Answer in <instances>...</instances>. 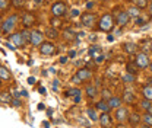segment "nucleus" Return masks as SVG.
I'll return each mask as SVG.
<instances>
[{"label":"nucleus","instance_id":"f257e3e1","mask_svg":"<svg viewBox=\"0 0 152 128\" xmlns=\"http://www.w3.org/2000/svg\"><path fill=\"white\" fill-rule=\"evenodd\" d=\"M99 26V31H104V32H110L111 29L114 28V19H113V16L111 15H104L102 18L99 19V23H98Z\"/></svg>","mask_w":152,"mask_h":128},{"label":"nucleus","instance_id":"f03ea898","mask_svg":"<svg viewBox=\"0 0 152 128\" xmlns=\"http://www.w3.org/2000/svg\"><path fill=\"white\" fill-rule=\"evenodd\" d=\"M89 79H92V72L88 70V69H80V70L76 72V74L72 79V82L73 83H82V82H86Z\"/></svg>","mask_w":152,"mask_h":128},{"label":"nucleus","instance_id":"7ed1b4c3","mask_svg":"<svg viewBox=\"0 0 152 128\" xmlns=\"http://www.w3.org/2000/svg\"><path fill=\"white\" fill-rule=\"evenodd\" d=\"M16 22H18V16L16 15H10L9 18H6L3 20V23H1V32L3 34H10V31L15 28Z\"/></svg>","mask_w":152,"mask_h":128},{"label":"nucleus","instance_id":"20e7f679","mask_svg":"<svg viewBox=\"0 0 152 128\" xmlns=\"http://www.w3.org/2000/svg\"><path fill=\"white\" fill-rule=\"evenodd\" d=\"M134 63L139 69H146L149 67V57L146 53H137L134 57Z\"/></svg>","mask_w":152,"mask_h":128},{"label":"nucleus","instance_id":"39448f33","mask_svg":"<svg viewBox=\"0 0 152 128\" xmlns=\"http://www.w3.org/2000/svg\"><path fill=\"white\" fill-rule=\"evenodd\" d=\"M51 13L54 16H64L66 15V4L63 1H56L53 6H51Z\"/></svg>","mask_w":152,"mask_h":128},{"label":"nucleus","instance_id":"423d86ee","mask_svg":"<svg viewBox=\"0 0 152 128\" xmlns=\"http://www.w3.org/2000/svg\"><path fill=\"white\" fill-rule=\"evenodd\" d=\"M129 111L127 108H124V106H120V108H117L115 109V121L117 122H124V121H129Z\"/></svg>","mask_w":152,"mask_h":128},{"label":"nucleus","instance_id":"0eeeda50","mask_svg":"<svg viewBox=\"0 0 152 128\" xmlns=\"http://www.w3.org/2000/svg\"><path fill=\"white\" fill-rule=\"evenodd\" d=\"M39 53L42 55H53L56 53V47H54V44H51V42H42L41 45H39Z\"/></svg>","mask_w":152,"mask_h":128},{"label":"nucleus","instance_id":"6e6552de","mask_svg":"<svg viewBox=\"0 0 152 128\" xmlns=\"http://www.w3.org/2000/svg\"><path fill=\"white\" fill-rule=\"evenodd\" d=\"M95 20H96V15L95 13H83L82 16H80V22H82V25L83 26H92L95 25Z\"/></svg>","mask_w":152,"mask_h":128},{"label":"nucleus","instance_id":"1a4fd4ad","mask_svg":"<svg viewBox=\"0 0 152 128\" xmlns=\"http://www.w3.org/2000/svg\"><path fill=\"white\" fill-rule=\"evenodd\" d=\"M44 42V34L39 32V31H31V44L39 47L41 44Z\"/></svg>","mask_w":152,"mask_h":128},{"label":"nucleus","instance_id":"9d476101","mask_svg":"<svg viewBox=\"0 0 152 128\" xmlns=\"http://www.w3.org/2000/svg\"><path fill=\"white\" fill-rule=\"evenodd\" d=\"M129 19H130V15L127 13V10L126 12H120V13L115 15V23L118 26H124V25L129 23Z\"/></svg>","mask_w":152,"mask_h":128},{"label":"nucleus","instance_id":"9b49d317","mask_svg":"<svg viewBox=\"0 0 152 128\" xmlns=\"http://www.w3.org/2000/svg\"><path fill=\"white\" fill-rule=\"evenodd\" d=\"M137 48H139V47H137V44H134V42H126V44H123V51L129 55L137 54Z\"/></svg>","mask_w":152,"mask_h":128},{"label":"nucleus","instance_id":"f8f14e48","mask_svg":"<svg viewBox=\"0 0 152 128\" xmlns=\"http://www.w3.org/2000/svg\"><path fill=\"white\" fill-rule=\"evenodd\" d=\"M22 23H23V26H25V28H31V26L35 23V18H34V15H31V13H25V15L22 16Z\"/></svg>","mask_w":152,"mask_h":128},{"label":"nucleus","instance_id":"ddd939ff","mask_svg":"<svg viewBox=\"0 0 152 128\" xmlns=\"http://www.w3.org/2000/svg\"><path fill=\"white\" fill-rule=\"evenodd\" d=\"M10 39L13 41V44L18 47V48H20V47H23V44H25V38H23V35L20 34V32H18V34H13V35H10Z\"/></svg>","mask_w":152,"mask_h":128},{"label":"nucleus","instance_id":"4468645a","mask_svg":"<svg viewBox=\"0 0 152 128\" xmlns=\"http://www.w3.org/2000/svg\"><path fill=\"white\" fill-rule=\"evenodd\" d=\"M0 79H1L3 82H6V80H10V79H12V73H10V70H9L7 67H4V66H1V67H0Z\"/></svg>","mask_w":152,"mask_h":128},{"label":"nucleus","instance_id":"2eb2a0df","mask_svg":"<svg viewBox=\"0 0 152 128\" xmlns=\"http://www.w3.org/2000/svg\"><path fill=\"white\" fill-rule=\"evenodd\" d=\"M121 103H123V99L121 98H118V96H111L110 99H108V105L111 106V108H120L121 106Z\"/></svg>","mask_w":152,"mask_h":128},{"label":"nucleus","instance_id":"dca6fc26","mask_svg":"<svg viewBox=\"0 0 152 128\" xmlns=\"http://www.w3.org/2000/svg\"><path fill=\"white\" fill-rule=\"evenodd\" d=\"M95 108H96L98 111H101V112H108V111L111 109V106L108 105V101H105V99L99 101V102L95 105Z\"/></svg>","mask_w":152,"mask_h":128},{"label":"nucleus","instance_id":"f3484780","mask_svg":"<svg viewBox=\"0 0 152 128\" xmlns=\"http://www.w3.org/2000/svg\"><path fill=\"white\" fill-rule=\"evenodd\" d=\"M98 121H99V124H101L102 127H107V125L111 124V116L108 115V112H102Z\"/></svg>","mask_w":152,"mask_h":128},{"label":"nucleus","instance_id":"a211bd4d","mask_svg":"<svg viewBox=\"0 0 152 128\" xmlns=\"http://www.w3.org/2000/svg\"><path fill=\"white\" fill-rule=\"evenodd\" d=\"M121 80H123V83H134V80H136V74L129 73V72H127V73L123 74Z\"/></svg>","mask_w":152,"mask_h":128},{"label":"nucleus","instance_id":"6ab92c4d","mask_svg":"<svg viewBox=\"0 0 152 128\" xmlns=\"http://www.w3.org/2000/svg\"><path fill=\"white\" fill-rule=\"evenodd\" d=\"M96 108L95 109H92V108H89V109L86 111V114H88V118L92 121V122H95V121H98L99 119V116H98V114H96Z\"/></svg>","mask_w":152,"mask_h":128},{"label":"nucleus","instance_id":"aec40b11","mask_svg":"<svg viewBox=\"0 0 152 128\" xmlns=\"http://www.w3.org/2000/svg\"><path fill=\"white\" fill-rule=\"evenodd\" d=\"M45 37L50 38V39H56V38L58 37L57 28H50V29H45Z\"/></svg>","mask_w":152,"mask_h":128},{"label":"nucleus","instance_id":"412c9836","mask_svg":"<svg viewBox=\"0 0 152 128\" xmlns=\"http://www.w3.org/2000/svg\"><path fill=\"white\" fill-rule=\"evenodd\" d=\"M140 105H142V108L146 111V112L152 114V101H149V99H145V98H143V101L140 102Z\"/></svg>","mask_w":152,"mask_h":128},{"label":"nucleus","instance_id":"4be33fe9","mask_svg":"<svg viewBox=\"0 0 152 128\" xmlns=\"http://www.w3.org/2000/svg\"><path fill=\"white\" fill-rule=\"evenodd\" d=\"M142 95H143L145 99L152 101V86H145V88L142 89Z\"/></svg>","mask_w":152,"mask_h":128},{"label":"nucleus","instance_id":"5701e85b","mask_svg":"<svg viewBox=\"0 0 152 128\" xmlns=\"http://www.w3.org/2000/svg\"><path fill=\"white\" fill-rule=\"evenodd\" d=\"M140 121H142V118H140L137 114H132V115H129V122H130V125H137Z\"/></svg>","mask_w":152,"mask_h":128},{"label":"nucleus","instance_id":"b1692460","mask_svg":"<svg viewBox=\"0 0 152 128\" xmlns=\"http://www.w3.org/2000/svg\"><path fill=\"white\" fill-rule=\"evenodd\" d=\"M142 122H143V125H146V127H152V114L146 112V114L143 115V118H142Z\"/></svg>","mask_w":152,"mask_h":128},{"label":"nucleus","instance_id":"393cba45","mask_svg":"<svg viewBox=\"0 0 152 128\" xmlns=\"http://www.w3.org/2000/svg\"><path fill=\"white\" fill-rule=\"evenodd\" d=\"M127 13L133 16V18H137V16H140V9L137 7V6H133V7H129L127 9Z\"/></svg>","mask_w":152,"mask_h":128},{"label":"nucleus","instance_id":"a878e982","mask_svg":"<svg viewBox=\"0 0 152 128\" xmlns=\"http://www.w3.org/2000/svg\"><path fill=\"white\" fill-rule=\"evenodd\" d=\"M134 99H136V98H134V95H133L132 92H124V96H123V101H124V102H127V103H133V102H134Z\"/></svg>","mask_w":152,"mask_h":128},{"label":"nucleus","instance_id":"bb28decb","mask_svg":"<svg viewBox=\"0 0 152 128\" xmlns=\"http://www.w3.org/2000/svg\"><path fill=\"white\" fill-rule=\"evenodd\" d=\"M126 70H127L129 73L136 74V73H137V70H139V67H137V66H136V63L133 61V63H127V67H126Z\"/></svg>","mask_w":152,"mask_h":128},{"label":"nucleus","instance_id":"cd10ccee","mask_svg":"<svg viewBox=\"0 0 152 128\" xmlns=\"http://www.w3.org/2000/svg\"><path fill=\"white\" fill-rule=\"evenodd\" d=\"M134 6H137L139 9H145L148 7V0H133Z\"/></svg>","mask_w":152,"mask_h":128},{"label":"nucleus","instance_id":"c85d7f7f","mask_svg":"<svg viewBox=\"0 0 152 128\" xmlns=\"http://www.w3.org/2000/svg\"><path fill=\"white\" fill-rule=\"evenodd\" d=\"M96 93H98V92H96V88H95V86H88V88H86V95H88L89 98H95Z\"/></svg>","mask_w":152,"mask_h":128},{"label":"nucleus","instance_id":"c756f323","mask_svg":"<svg viewBox=\"0 0 152 128\" xmlns=\"http://www.w3.org/2000/svg\"><path fill=\"white\" fill-rule=\"evenodd\" d=\"M1 102H3V103H10V102H12V96H10V93L3 92V93H1Z\"/></svg>","mask_w":152,"mask_h":128},{"label":"nucleus","instance_id":"7c9ffc66","mask_svg":"<svg viewBox=\"0 0 152 128\" xmlns=\"http://www.w3.org/2000/svg\"><path fill=\"white\" fill-rule=\"evenodd\" d=\"M101 54V50H99V47H96V45H92L91 48H89V55H92V57H96V55Z\"/></svg>","mask_w":152,"mask_h":128},{"label":"nucleus","instance_id":"2f4dec72","mask_svg":"<svg viewBox=\"0 0 152 128\" xmlns=\"http://www.w3.org/2000/svg\"><path fill=\"white\" fill-rule=\"evenodd\" d=\"M77 95H80V90L79 89H76V88H72V89H69V90L66 92V96H72V98H75Z\"/></svg>","mask_w":152,"mask_h":128},{"label":"nucleus","instance_id":"473e14b6","mask_svg":"<svg viewBox=\"0 0 152 128\" xmlns=\"http://www.w3.org/2000/svg\"><path fill=\"white\" fill-rule=\"evenodd\" d=\"M50 23H51L53 28H60V26H61V20L58 19V16H54V18L50 20Z\"/></svg>","mask_w":152,"mask_h":128},{"label":"nucleus","instance_id":"72a5a7b5","mask_svg":"<svg viewBox=\"0 0 152 128\" xmlns=\"http://www.w3.org/2000/svg\"><path fill=\"white\" fill-rule=\"evenodd\" d=\"M9 4H10V0H0V9H1V12H6V9H7Z\"/></svg>","mask_w":152,"mask_h":128},{"label":"nucleus","instance_id":"f704fd0d","mask_svg":"<svg viewBox=\"0 0 152 128\" xmlns=\"http://www.w3.org/2000/svg\"><path fill=\"white\" fill-rule=\"evenodd\" d=\"M23 3H25V0H12V4H13V7H16V9H20V7L23 6Z\"/></svg>","mask_w":152,"mask_h":128},{"label":"nucleus","instance_id":"c9c22d12","mask_svg":"<svg viewBox=\"0 0 152 128\" xmlns=\"http://www.w3.org/2000/svg\"><path fill=\"white\" fill-rule=\"evenodd\" d=\"M20 34H22L23 38H25V42H31V32H28V31L25 29V31H22Z\"/></svg>","mask_w":152,"mask_h":128},{"label":"nucleus","instance_id":"e433bc0d","mask_svg":"<svg viewBox=\"0 0 152 128\" xmlns=\"http://www.w3.org/2000/svg\"><path fill=\"white\" fill-rule=\"evenodd\" d=\"M110 98H111L110 90H108V89H104V90H102V99H107V101H108Z\"/></svg>","mask_w":152,"mask_h":128},{"label":"nucleus","instance_id":"4c0bfd02","mask_svg":"<svg viewBox=\"0 0 152 128\" xmlns=\"http://www.w3.org/2000/svg\"><path fill=\"white\" fill-rule=\"evenodd\" d=\"M104 60H105V57H104V55H102V54H99V55H96V57H95V63H96V64H99V63H102Z\"/></svg>","mask_w":152,"mask_h":128},{"label":"nucleus","instance_id":"58836bf2","mask_svg":"<svg viewBox=\"0 0 152 128\" xmlns=\"http://www.w3.org/2000/svg\"><path fill=\"white\" fill-rule=\"evenodd\" d=\"M64 38L66 39H72L73 38V32L72 31H64Z\"/></svg>","mask_w":152,"mask_h":128},{"label":"nucleus","instance_id":"ea45409f","mask_svg":"<svg viewBox=\"0 0 152 128\" xmlns=\"http://www.w3.org/2000/svg\"><path fill=\"white\" fill-rule=\"evenodd\" d=\"M10 103H12L13 106H19V105H20V102H19L18 99H12V102H10Z\"/></svg>","mask_w":152,"mask_h":128},{"label":"nucleus","instance_id":"a19ab883","mask_svg":"<svg viewBox=\"0 0 152 128\" xmlns=\"http://www.w3.org/2000/svg\"><path fill=\"white\" fill-rule=\"evenodd\" d=\"M142 23H143V19H142V18H139V16H137V18H136V25H139V26H140Z\"/></svg>","mask_w":152,"mask_h":128},{"label":"nucleus","instance_id":"79ce46f5","mask_svg":"<svg viewBox=\"0 0 152 128\" xmlns=\"http://www.w3.org/2000/svg\"><path fill=\"white\" fill-rule=\"evenodd\" d=\"M70 15H72V16H73V18H75V16H77V15H79V10H77V9H73V10H72V13H70Z\"/></svg>","mask_w":152,"mask_h":128},{"label":"nucleus","instance_id":"37998d69","mask_svg":"<svg viewBox=\"0 0 152 128\" xmlns=\"http://www.w3.org/2000/svg\"><path fill=\"white\" fill-rule=\"evenodd\" d=\"M57 88H58V80H54V82H53V89L57 90Z\"/></svg>","mask_w":152,"mask_h":128},{"label":"nucleus","instance_id":"c03bdc74","mask_svg":"<svg viewBox=\"0 0 152 128\" xmlns=\"http://www.w3.org/2000/svg\"><path fill=\"white\" fill-rule=\"evenodd\" d=\"M28 83H29V85H34V83H35V79H34V77H29V79H28Z\"/></svg>","mask_w":152,"mask_h":128},{"label":"nucleus","instance_id":"a18cd8bd","mask_svg":"<svg viewBox=\"0 0 152 128\" xmlns=\"http://www.w3.org/2000/svg\"><path fill=\"white\" fill-rule=\"evenodd\" d=\"M66 61H67V58H66V57H61V58H60V63H61V64H64Z\"/></svg>","mask_w":152,"mask_h":128},{"label":"nucleus","instance_id":"49530a36","mask_svg":"<svg viewBox=\"0 0 152 128\" xmlns=\"http://www.w3.org/2000/svg\"><path fill=\"white\" fill-rule=\"evenodd\" d=\"M75 55H76V51H70V53H69V57H70V58H73Z\"/></svg>","mask_w":152,"mask_h":128},{"label":"nucleus","instance_id":"de8ad7c7","mask_svg":"<svg viewBox=\"0 0 152 128\" xmlns=\"http://www.w3.org/2000/svg\"><path fill=\"white\" fill-rule=\"evenodd\" d=\"M75 102H76V103H77V102H80V95L75 96Z\"/></svg>","mask_w":152,"mask_h":128},{"label":"nucleus","instance_id":"09e8293b","mask_svg":"<svg viewBox=\"0 0 152 128\" xmlns=\"http://www.w3.org/2000/svg\"><path fill=\"white\" fill-rule=\"evenodd\" d=\"M20 95H22V96H25V98L28 96V93H26V90H20Z\"/></svg>","mask_w":152,"mask_h":128},{"label":"nucleus","instance_id":"8fccbe9b","mask_svg":"<svg viewBox=\"0 0 152 128\" xmlns=\"http://www.w3.org/2000/svg\"><path fill=\"white\" fill-rule=\"evenodd\" d=\"M107 39H108L110 42H113V41H114V37H113V35H108V38H107Z\"/></svg>","mask_w":152,"mask_h":128},{"label":"nucleus","instance_id":"3c124183","mask_svg":"<svg viewBox=\"0 0 152 128\" xmlns=\"http://www.w3.org/2000/svg\"><path fill=\"white\" fill-rule=\"evenodd\" d=\"M38 109L42 111V109H44V105H42V103H39V105H38Z\"/></svg>","mask_w":152,"mask_h":128},{"label":"nucleus","instance_id":"603ef678","mask_svg":"<svg viewBox=\"0 0 152 128\" xmlns=\"http://www.w3.org/2000/svg\"><path fill=\"white\" fill-rule=\"evenodd\" d=\"M149 13H151V16H152V0H151V4H149Z\"/></svg>","mask_w":152,"mask_h":128},{"label":"nucleus","instance_id":"864d4df0","mask_svg":"<svg viewBox=\"0 0 152 128\" xmlns=\"http://www.w3.org/2000/svg\"><path fill=\"white\" fill-rule=\"evenodd\" d=\"M89 39H91V41H95V39H96V37H95V35H91V37H89Z\"/></svg>","mask_w":152,"mask_h":128},{"label":"nucleus","instance_id":"5fc2aeb1","mask_svg":"<svg viewBox=\"0 0 152 128\" xmlns=\"http://www.w3.org/2000/svg\"><path fill=\"white\" fill-rule=\"evenodd\" d=\"M34 1H35V3H39V1H41V0H34Z\"/></svg>","mask_w":152,"mask_h":128},{"label":"nucleus","instance_id":"6e6d98bb","mask_svg":"<svg viewBox=\"0 0 152 128\" xmlns=\"http://www.w3.org/2000/svg\"><path fill=\"white\" fill-rule=\"evenodd\" d=\"M151 73H152V63H151Z\"/></svg>","mask_w":152,"mask_h":128},{"label":"nucleus","instance_id":"4d7b16f0","mask_svg":"<svg viewBox=\"0 0 152 128\" xmlns=\"http://www.w3.org/2000/svg\"><path fill=\"white\" fill-rule=\"evenodd\" d=\"M151 50H152V41H151Z\"/></svg>","mask_w":152,"mask_h":128},{"label":"nucleus","instance_id":"13d9d810","mask_svg":"<svg viewBox=\"0 0 152 128\" xmlns=\"http://www.w3.org/2000/svg\"><path fill=\"white\" fill-rule=\"evenodd\" d=\"M101 1H107V0H101Z\"/></svg>","mask_w":152,"mask_h":128}]
</instances>
